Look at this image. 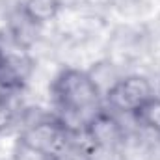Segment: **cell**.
I'll return each mask as SVG.
<instances>
[{
    "instance_id": "8",
    "label": "cell",
    "mask_w": 160,
    "mask_h": 160,
    "mask_svg": "<svg viewBox=\"0 0 160 160\" xmlns=\"http://www.w3.org/2000/svg\"><path fill=\"white\" fill-rule=\"evenodd\" d=\"M13 160H50V158H47L45 155L34 151L32 147H28V145H24L22 142L17 140V145H15V151H13Z\"/></svg>"
},
{
    "instance_id": "3",
    "label": "cell",
    "mask_w": 160,
    "mask_h": 160,
    "mask_svg": "<svg viewBox=\"0 0 160 160\" xmlns=\"http://www.w3.org/2000/svg\"><path fill=\"white\" fill-rule=\"evenodd\" d=\"M153 97L155 95H153L151 82L140 75L118 78V82L104 93L106 104L114 112L127 114V116H136L140 112V108Z\"/></svg>"
},
{
    "instance_id": "10",
    "label": "cell",
    "mask_w": 160,
    "mask_h": 160,
    "mask_svg": "<svg viewBox=\"0 0 160 160\" xmlns=\"http://www.w3.org/2000/svg\"><path fill=\"white\" fill-rule=\"evenodd\" d=\"M0 60H2V50H0Z\"/></svg>"
},
{
    "instance_id": "5",
    "label": "cell",
    "mask_w": 160,
    "mask_h": 160,
    "mask_svg": "<svg viewBox=\"0 0 160 160\" xmlns=\"http://www.w3.org/2000/svg\"><path fill=\"white\" fill-rule=\"evenodd\" d=\"M60 9L62 8L56 4V0H24L22 4V13L38 26L56 19Z\"/></svg>"
},
{
    "instance_id": "2",
    "label": "cell",
    "mask_w": 160,
    "mask_h": 160,
    "mask_svg": "<svg viewBox=\"0 0 160 160\" xmlns=\"http://www.w3.org/2000/svg\"><path fill=\"white\" fill-rule=\"evenodd\" d=\"M73 140L75 132H71L58 118L47 114L41 116L39 119L26 121L19 134V142L50 160L63 155L65 149L73 143Z\"/></svg>"
},
{
    "instance_id": "11",
    "label": "cell",
    "mask_w": 160,
    "mask_h": 160,
    "mask_svg": "<svg viewBox=\"0 0 160 160\" xmlns=\"http://www.w3.org/2000/svg\"><path fill=\"white\" fill-rule=\"evenodd\" d=\"M158 97H160V95H158Z\"/></svg>"
},
{
    "instance_id": "9",
    "label": "cell",
    "mask_w": 160,
    "mask_h": 160,
    "mask_svg": "<svg viewBox=\"0 0 160 160\" xmlns=\"http://www.w3.org/2000/svg\"><path fill=\"white\" fill-rule=\"evenodd\" d=\"M56 4H58L60 8H67V6H73V4H77V0H56Z\"/></svg>"
},
{
    "instance_id": "6",
    "label": "cell",
    "mask_w": 160,
    "mask_h": 160,
    "mask_svg": "<svg viewBox=\"0 0 160 160\" xmlns=\"http://www.w3.org/2000/svg\"><path fill=\"white\" fill-rule=\"evenodd\" d=\"M134 118L140 121L145 128H149L151 132L160 136V97L155 95L151 101H147Z\"/></svg>"
},
{
    "instance_id": "4",
    "label": "cell",
    "mask_w": 160,
    "mask_h": 160,
    "mask_svg": "<svg viewBox=\"0 0 160 160\" xmlns=\"http://www.w3.org/2000/svg\"><path fill=\"white\" fill-rule=\"evenodd\" d=\"M86 138L91 149L99 151H116L125 140V130L116 116L108 112H99L86 127Z\"/></svg>"
},
{
    "instance_id": "7",
    "label": "cell",
    "mask_w": 160,
    "mask_h": 160,
    "mask_svg": "<svg viewBox=\"0 0 160 160\" xmlns=\"http://www.w3.org/2000/svg\"><path fill=\"white\" fill-rule=\"evenodd\" d=\"M54 160H95V158H93L89 147H84V145H80V143H77L73 140V143L65 149V153L60 155L58 158H54Z\"/></svg>"
},
{
    "instance_id": "1",
    "label": "cell",
    "mask_w": 160,
    "mask_h": 160,
    "mask_svg": "<svg viewBox=\"0 0 160 160\" xmlns=\"http://www.w3.org/2000/svg\"><path fill=\"white\" fill-rule=\"evenodd\" d=\"M54 101L58 119L71 132H84L89 121L102 112V91L89 73L65 69L54 80Z\"/></svg>"
}]
</instances>
